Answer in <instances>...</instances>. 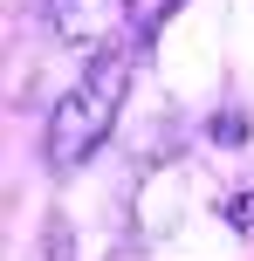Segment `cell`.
<instances>
[{
  "label": "cell",
  "mask_w": 254,
  "mask_h": 261,
  "mask_svg": "<svg viewBox=\"0 0 254 261\" xmlns=\"http://www.w3.org/2000/svg\"><path fill=\"white\" fill-rule=\"evenodd\" d=\"M124 90H131V69H124V55H96V62L82 69L76 83H69V96L55 103V117H48V144H41L55 172H76L82 158H96V144L117 130Z\"/></svg>",
  "instance_id": "6da1fadb"
},
{
  "label": "cell",
  "mask_w": 254,
  "mask_h": 261,
  "mask_svg": "<svg viewBox=\"0 0 254 261\" xmlns=\"http://www.w3.org/2000/svg\"><path fill=\"white\" fill-rule=\"evenodd\" d=\"M55 35L69 41L76 55H117L124 35H131V0H48Z\"/></svg>",
  "instance_id": "7a4b0ae2"
},
{
  "label": "cell",
  "mask_w": 254,
  "mask_h": 261,
  "mask_svg": "<svg viewBox=\"0 0 254 261\" xmlns=\"http://www.w3.org/2000/svg\"><path fill=\"white\" fill-rule=\"evenodd\" d=\"M213 138L220 144H241L247 138V117H241V110H234V117H213Z\"/></svg>",
  "instance_id": "3957f363"
},
{
  "label": "cell",
  "mask_w": 254,
  "mask_h": 261,
  "mask_svg": "<svg viewBox=\"0 0 254 261\" xmlns=\"http://www.w3.org/2000/svg\"><path fill=\"white\" fill-rule=\"evenodd\" d=\"M220 213H227L234 227H254V199H247V193H241V199H227V206H220Z\"/></svg>",
  "instance_id": "277c9868"
},
{
  "label": "cell",
  "mask_w": 254,
  "mask_h": 261,
  "mask_svg": "<svg viewBox=\"0 0 254 261\" xmlns=\"http://www.w3.org/2000/svg\"><path fill=\"white\" fill-rule=\"evenodd\" d=\"M165 7H179V0H165Z\"/></svg>",
  "instance_id": "5b68a950"
}]
</instances>
